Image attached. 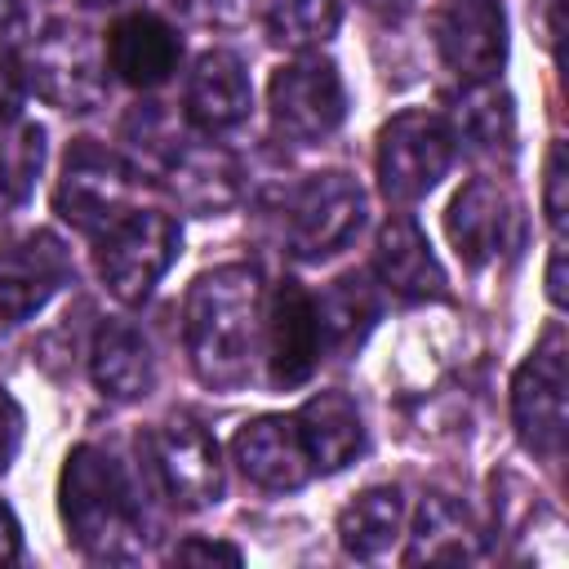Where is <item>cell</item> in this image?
I'll list each match as a JSON object with an SVG mask.
<instances>
[{"mask_svg": "<svg viewBox=\"0 0 569 569\" xmlns=\"http://www.w3.org/2000/svg\"><path fill=\"white\" fill-rule=\"evenodd\" d=\"M22 76L44 102L62 111H93L107 89V53L98 49L93 31L49 22L22 53Z\"/></svg>", "mask_w": 569, "mask_h": 569, "instance_id": "obj_3", "label": "cell"}, {"mask_svg": "<svg viewBox=\"0 0 569 569\" xmlns=\"http://www.w3.org/2000/svg\"><path fill=\"white\" fill-rule=\"evenodd\" d=\"M338 0H262V31L289 53H311L338 36Z\"/></svg>", "mask_w": 569, "mask_h": 569, "instance_id": "obj_26", "label": "cell"}, {"mask_svg": "<svg viewBox=\"0 0 569 569\" xmlns=\"http://www.w3.org/2000/svg\"><path fill=\"white\" fill-rule=\"evenodd\" d=\"M511 418L529 453L560 458L565 445V329L551 325L511 378Z\"/></svg>", "mask_w": 569, "mask_h": 569, "instance_id": "obj_9", "label": "cell"}, {"mask_svg": "<svg viewBox=\"0 0 569 569\" xmlns=\"http://www.w3.org/2000/svg\"><path fill=\"white\" fill-rule=\"evenodd\" d=\"M253 107L249 71L231 49H209L187 76V120L204 133L236 129Z\"/></svg>", "mask_w": 569, "mask_h": 569, "instance_id": "obj_17", "label": "cell"}, {"mask_svg": "<svg viewBox=\"0 0 569 569\" xmlns=\"http://www.w3.org/2000/svg\"><path fill=\"white\" fill-rule=\"evenodd\" d=\"M316 316H320V338L333 351H351L365 342V333L378 320V289L365 271H347L338 276L320 298H316Z\"/></svg>", "mask_w": 569, "mask_h": 569, "instance_id": "obj_24", "label": "cell"}, {"mask_svg": "<svg viewBox=\"0 0 569 569\" xmlns=\"http://www.w3.org/2000/svg\"><path fill=\"white\" fill-rule=\"evenodd\" d=\"M298 436L307 449L311 471H342L360 449H365V422L360 409L347 391H316L298 413Z\"/></svg>", "mask_w": 569, "mask_h": 569, "instance_id": "obj_20", "label": "cell"}, {"mask_svg": "<svg viewBox=\"0 0 569 569\" xmlns=\"http://www.w3.org/2000/svg\"><path fill=\"white\" fill-rule=\"evenodd\" d=\"M18 551H22V529H18L13 511L0 502V565H13Z\"/></svg>", "mask_w": 569, "mask_h": 569, "instance_id": "obj_33", "label": "cell"}, {"mask_svg": "<svg viewBox=\"0 0 569 569\" xmlns=\"http://www.w3.org/2000/svg\"><path fill=\"white\" fill-rule=\"evenodd\" d=\"M267 111L280 138L320 142L347 116V84L329 58H293L267 84Z\"/></svg>", "mask_w": 569, "mask_h": 569, "instance_id": "obj_8", "label": "cell"}, {"mask_svg": "<svg viewBox=\"0 0 569 569\" xmlns=\"http://www.w3.org/2000/svg\"><path fill=\"white\" fill-rule=\"evenodd\" d=\"M71 280L67 244L53 231H27L0 244V320H31Z\"/></svg>", "mask_w": 569, "mask_h": 569, "instance_id": "obj_13", "label": "cell"}, {"mask_svg": "<svg viewBox=\"0 0 569 569\" xmlns=\"http://www.w3.org/2000/svg\"><path fill=\"white\" fill-rule=\"evenodd\" d=\"M40 164H44V129L18 124L13 138L0 142V222H9L31 200Z\"/></svg>", "mask_w": 569, "mask_h": 569, "instance_id": "obj_27", "label": "cell"}, {"mask_svg": "<svg viewBox=\"0 0 569 569\" xmlns=\"http://www.w3.org/2000/svg\"><path fill=\"white\" fill-rule=\"evenodd\" d=\"M84 4H98V9H107V4H120V0H84Z\"/></svg>", "mask_w": 569, "mask_h": 569, "instance_id": "obj_37", "label": "cell"}, {"mask_svg": "<svg viewBox=\"0 0 569 569\" xmlns=\"http://www.w3.org/2000/svg\"><path fill=\"white\" fill-rule=\"evenodd\" d=\"M107 67L133 84V89H156L178 71L182 44L178 31L160 13H129L107 31Z\"/></svg>", "mask_w": 569, "mask_h": 569, "instance_id": "obj_16", "label": "cell"}, {"mask_svg": "<svg viewBox=\"0 0 569 569\" xmlns=\"http://www.w3.org/2000/svg\"><path fill=\"white\" fill-rule=\"evenodd\" d=\"M18 445H22V409L0 387V471H9V462L18 458Z\"/></svg>", "mask_w": 569, "mask_h": 569, "instance_id": "obj_30", "label": "cell"}, {"mask_svg": "<svg viewBox=\"0 0 569 569\" xmlns=\"http://www.w3.org/2000/svg\"><path fill=\"white\" fill-rule=\"evenodd\" d=\"M133 187H138V178L116 151L98 147L93 138H80V142L67 147L62 178H58V191H53V209L76 231L102 236L116 218L129 213Z\"/></svg>", "mask_w": 569, "mask_h": 569, "instance_id": "obj_7", "label": "cell"}, {"mask_svg": "<svg viewBox=\"0 0 569 569\" xmlns=\"http://www.w3.org/2000/svg\"><path fill=\"white\" fill-rule=\"evenodd\" d=\"M22 89H27V76H22L18 44H0V124H9L18 116Z\"/></svg>", "mask_w": 569, "mask_h": 569, "instance_id": "obj_28", "label": "cell"}, {"mask_svg": "<svg viewBox=\"0 0 569 569\" xmlns=\"http://www.w3.org/2000/svg\"><path fill=\"white\" fill-rule=\"evenodd\" d=\"M431 40L462 84L493 80L507 62V18L498 0H445L431 18Z\"/></svg>", "mask_w": 569, "mask_h": 569, "instance_id": "obj_10", "label": "cell"}, {"mask_svg": "<svg viewBox=\"0 0 569 569\" xmlns=\"http://www.w3.org/2000/svg\"><path fill=\"white\" fill-rule=\"evenodd\" d=\"M453 164L449 120L436 111H400L378 129V187L396 204L422 200Z\"/></svg>", "mask_w": 569, "mask_h": 569, "instance_id": "obj_5", "label": "cell"}, {"mask_svg": "<svg viewBox=\"0 0 569 569\" xmlns=\"http://www.w3.org/2000/svg\"><path fill=\"white\" fill-rule=\"evenodd\" d=\"M320 351L325 338H320L316 298L293 280H284L267 307V378L276 387H302L316 373Z\"/></svg>", "mask_w": 569, "mask_h": 569, "instance_id": "obj_14", "label": "cell"}, {"mask_svg": "<svg viewBox=\"0 0 569 569\" xmlns=\"http://www.w3.org/2000/svg\"><path fill=\"white\" fill-rule=\"evenodd\" d=\"M365 222V191L351 173H311L284 200V240L302 262L338 253Z\"/></svg>", "mask_w": 569, "mask_h": 569, "instance_id": "obj_6", "label": "cell"}, {"mask_svg": "<svg viewBox=\"0 0 569 569\" xmlns=\"http://www.w3.org/2000/svg\"><path fill=\"white\" fill-rule=\"evenodd\" d=\"M405 529V498L391 485L356 493L338 516V542L356 560H378Z\"/></svg>", "mask_w": 569, "mask_h": 569, "instance_id": "obj_23", "label": "cell"}, {"mask_svg": "<svg viewBox=\"0 0 569 569\" xmlns=\"http://www.w3.org/2000/svg\"><path fill=\"white\" fill-rule=\"evenodd\" d=\"M231 458L244 471V480H253L258 489H271V493L298 489L311 476V462H307L298 422L293 418H280V413H267V418L244 422L236 431V440H231Z\"/></svg>", "mask_w": 569, "mask_h": 569, "instance_id": "obj_15", "label": "cell"}, {"mask_svg": "<svg viewBox=\"0 0 569 569\" xmlns=\"http://www.w3.org/2000/svg\"><path fill=\"white\" fill-rule=\"evenodd\" d=\"M58 511L67 538L89 560H129L142 551V511L124 467L98 449L76 445L58 476Z\"/></svg>", "mask_w": 569, "mask_h": 569, "instance_id": "obj_2", "label": "cell"}, {"mask_svg": "<svg viewBox=\"0 0 569 569\" xmlns=\"http://www.w3.org/2000/svg\"><path fill=\"white\" fill-rule=\"evenodd\" d=\"M369 9H378V13H405L409 9V0H365Z\"/></svg>", "mask_w": 569, "mask_h": 569, "instance_id": "obj_36", "label": "cell"}, {"mask_svg": "<svg viewBox=\"0 0 569 569\" xmlns=\"http://www.w3.org/2000/svg\"><path fill=\"white\" fill-rule=\"evenodd\" d=\"M480 556V533L467 516L462 502H453L449 493H427L418 516H413V533L405 547L409 565H462Z\"/></svg>", "mask_w": 569, "mask_h": 569, "instance_id": "obj_22", "label": "cell"}, {"mask_svg": "<svg viewBox=\"0 0 569 569\" xmlns=\"http://www.w3.org/2000/svg\"><path fill=\"white\" fill-rule=\"evenodd\" d=\"M89 373H93V387L116 405L142 400L156 387L151 347L129 320H102L98 325L93 347H89Z\"/></svg>", "mask_w": 569, "mask_h": 569, "instance_id": "obj_19", "label": "cell"}, {"mask_svg": "<svg viewBox=\"0 0 569 569\" xmlns=\"http://www.w3.org/2000/svg\"><path fill=\"white\" fill-rule=\"evenodd\" d=\"M262 320V280L253 267H213L182 298V342L204 387L231 391L249 378Z\"/></svg>", "mask_w": 569, "mask_h": 569, "instance_id": "obj_1", "label": "cell"}, {"mask_svg": "<svg viewBox=\"0 0 569 569\" xmlns=\"http://www.w3.org/2000/svg\"><path fill=\"white\" fill-rule=\"evenodd\" d=\"M547 298L565 307V249L560 244L551 249V262H547Z\"/></svg>", "mask_w": 569, "mask_h": 569, "instance_id": "obj_34", "label": "cell"}, {"mask_svg": "<svg viewBox=\"0 0 569 569\" xmlns=\"http://www.w3.org/2000/svg\"><path fill=\"white\" fill-rule=\"evenodd\" d=\"M169 187L182 204L200 209V213H213L222 204H231L236 196V164L227 151L218 147H187V151H173V164H169Z\"/></svg>", "mask_w": 569, "mask_h": 569, "instance_id": "obj_25", "label": "cell"}, {"mask_svg": "<svg viewBox=\"0 0 569 569\" xmlns=\"http://www.w3.org/2000/svg\"><path fill=\"white\" fill-rule=\"evenodd\" d=\"M151 462H156L164 493L178 507L204 511L222 498V458H218L213 436L196 418H187V413L164 418L151 431Z\"/></svg>", "mask_w": 569, "mask_h": 569, "instance_id": "obj_11", "label": "cell"}, {"mask_svg": "<svg viewBox=\"0 0 569 569\" xmlns=\"http://www.w3.org/2000/svg\"><path fill=\"white\" fill-rule=\"evenodd\" d=\"M373 267L378 280L405 298V302H427V298H445V267L431 253L427 236L418 231L413 218H391L378 231V249H373Z\"/></svg>", "mask_w": 569, "mask_h": 569, "instance_id": "obj_18", "label": "cell"}, {"mask_svg": "<svg viewBox=\"0 0 569 569\" xmlns=\"http://www.w3.org/2000/svg\"><path fill=\"white\" fill-rule=\"evenodd\" d=\"M178 222L160 209H129L98 236V276L120 302H142L178 258Z\"/></svg>", "mask_w": 569, "mask_h": 569, "instance_id": "obj_4", "label": "cell"}, {"mask_svg": "<svg viewBox=\"0 0 569 569\" xmlns=\"http://www.w3.org/2000/svg\"><path fill=\"white\" fill-rule=\"evenodd\" d=\"M445 231H449V244L462 267L480 271V267L498 262L520 236V213H516L511 191L498 178H471L449 200Z\"/></svg>", "mask_w": 569, "mask_h": 569, "instance_id": "obj_12", "label": "cell"}, {"mask_svg": "<svg viewBox=\"0 0 569 569\" xmlns=\"http://www.w3.org/2000/svg\"><path fill=\"white\" fill-rule=\"evenodd\" d=\"M565 182H569V173H565V147L551 142V151H547V187H542V204H547V222H551L556 236L565 231Z\"/></svg>", "mask_w": 569, "mask_h": 569, "instance_id": "obj_29", "label": "cell"}, {"mask_svg": "<svg viewBox=\"0 0 569 569\" xmlns=\"http://www.w3.org/2000/svg\"><path fill=\"white\" fill-rule=\"evenodd\" d=\"M22 36V9L18 0H0V44H18Z\"/></svg>", "mask_w": 569, "mask_h": 569, "instance_id": "obj_35", "label": "cell"}, {"mask_svg": "<svg viewBox=\"0 0 569 569\" xmlns=\"http://www.w3.org/2000/svg\"><path fill=\"white\" fill-rule=\"evenodd\" d=\"M173 560H204V565H213V560H222V565H240V551H236L231 542H209V538H187V542H178V547H173Z\"/></svg>", "mask_w": 569, "mask_h": 569, "instance_id": "obj_31", "label": "cell"}, {"mask_svg": "<svg viewBox=\"0 0 569 569\" xmlns=\"http://www.w3.org/2000/svg\"><path fill=\"white\" fill-rule=\"evenodd\" d=\"M178 9L196 22H231L244 9V0H178Z\"/></svg>", "mask_w": 569, "mask_h": 569, "instance_id": "obj_32", "label": "cell"}, {"mask_svg": "<svg viewBox=\"0 0 569 569\" xmlns=\"http://www.w3.org/2000/svg\"><path fill=\"white\" fill-rule=\"evenodd\" d=\"M449 133H453V147H467L480 160H498V156L507 160L511 147H516V111H511V98L493 80L467 84L462 98L453 102Z\"/></svg>", "mask_w": 569, "mask_h": 569, "instance_id": "obj_21", "label": "cell"}]
</instances>
